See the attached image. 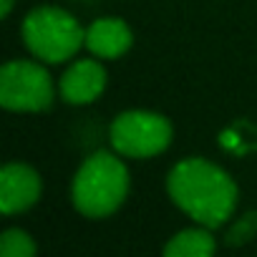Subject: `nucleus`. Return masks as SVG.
Masks as SVG:
<instances>
[{"instance_id":"obj_12","label":"nucleus","mask_w":257,"mask_h":257,"mask_svg":"<svg viewBox=\"0 0 257 257\" xmlns=\"http://www.w3.org/2000/svg\"><path fill=\"white\" fill-rule=\"evenodd\" d=\"M13 3H16V0H0V13H3V18H8V16H11Z\"/></svg>"},{"instance_id":"obj_8","label":"nucleus","mask_w":257,"mask_h":257,"mask_svg":"<svg viewBox=\"0 0 257 257\" xmlns=\"http://www.w3.org/2000/svg\"><path fill=\"white\" fill-rule=\"evenodd\" d=\"M134 43V33L118 18H101L86 28V48L101 61L121 58Z\"/></svg>"},{"instance_id":"obj_5","label":"nucleus","mask_w":257,"mask_h":257,"mask_svg":"<svg viewBox=\"0 0 257 257\" xmlns=\"http://www.w3.org/2000/svg\"><path fill=\"white\" fill-rule=\"evenodd\" d=\"M56 88L51 73L36 61H8L0 68V106L38 113L51 108Z\"/></svg>"},{"instance_id":"obj_4","label":"nucleus","mask_w":257,"mask_h":257,"mask_svg":"<svg viewBox=\"0 0 257 257\" xmlns=\"http://www.w3.org/2000/svg\"><path fill=\"white\" fill-rule=\"evenodd\" d=\"M172 134L169 118L147 108L121 111L108 126L113 152L128 159H152L162 154L172 144Z\"/></svg>"},{"instance_id":"obj_11","label":"nucleus","mask_w":257,"mask_h":257,"mask_svg":"<svg viewBox=\"0 0 257 257\" xmlns=\"http://www.w3.org/2000/svg\"><path fill=\"white\" fill-rule=\"evenodd\" d=\"M257 234V212H247L242 219L234 222V227L227 232V242L229 244H244Z\"/></svg>"},{"instance_id":"obj_1","label":"nucleus","mask_w":257,"mask_h":257,"mask_svg":"<svg viewBox=\"0 0 257 257\" xmlns=\"http://www.w3.org/2000/svg\"><path fill=\"white\" fill-rule=\"evenodd\" d=\"M167 192L187 217L209 229L222 227L237 209L234 179L202 157L177 162L167 174Z\"/></svg>"},{"instance_id":"obj_10","label":"nucleus","mask_w":257,"mask_h":257,"mask_svg":"<svg viewBox=\"0 0 257 257\" xmlns=\"http://www.w3.org/2000/svg\"><path fill=\"white\" fill-rule=\"evenodd\" d=\"M0 254L3 257H33L36 254V242L26 229H6L0 239Z\"/></svg>"},{"instance_id":"obj_6","label":"nucleus","mask_w":257,"mask_h":257,"mask_svg":"<svg viewBox=\"0 0 257 257\" xmlns=\"http://www.w3.org/2000/svg\"><path fill=\"white\" fill-rule=\"evenodd\" d=\"M41 177L28 164L13 162L0 172V212L3 214H18L31 209L41 199Z\"/></svg>"},{"instance_id":"obj_9","label":"nucleus","mask_w":257,"mask_h":257,"mask_svg":"<svg viewBox=\"0 0 257 257\" xmlns=\"http://www.w3.org/2000/svg\"><path fill=\"white\" fill-rule=\"evenodd\" d=\"M214 249H217V239H214L212 229L199 224V227L177 232L167 242L164 254L167 257H212Z\"/></svg>"},{"instance_id":"obj_3","label":"nucleus","mask_w":257,"mask_h":257,"mask_svg":"<svg viewBox=\"0 0 257 257\" xmlns=\"http://www.w3.org/2000/svg\"><path fill=\"white\" fill-rule=\"evenodd\" d=\"M23 43L43 63H63L86 46V28L53 6L33 8L23 21Z\"/></svg>"},{"instance_id":"obj_7","label":"nucleus","mask_w":257,"mask_h":257,"mask_svg":"<svg viewBox=\"0 0 257 257\" xmlns=\"http://www.w3.org/2000/svg\"><path fill=\"white\" fill-rule=\"evenodd\" d=\"M106 88V68L101 66V58H81L76 61L58 83L61 98L73 106H83L96 101Z\"/></svg>"},{"instance_id":"obj_2","label":"nucleus","mask_w":257,"mask_h":257,"mask_svg":"<svg viewBox=\"0 0 257 257\" xmlns=\"http://www.w3.org/2000/svg\"><path fill=\"white\" fill-rule=\"evenodd\" d=\"M118 157L121 154L98 152L78 167L71 184V202L81 217L103 219L123 204L128 194V169Z\"/></svg>"}]
</instances>
